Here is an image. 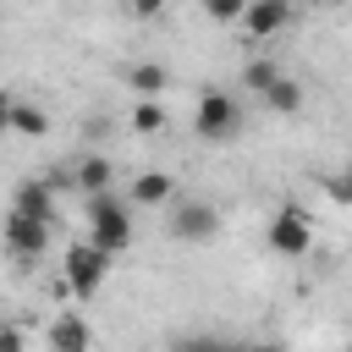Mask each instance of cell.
<instances>
[{"label": "cell", "instance_id": "1", "mask_svg": "<svg viewBox=\"0 0 352 352\" xmlns=\"http://www.w3.org/2000/svg\"><path fill=\"white\" fill-rule=\"evenodd\" d=\"M88 242L99 253H110V258H121L132 248V209H126V198H116V192H94L88 198Z\"/></svg>", "mask_w": 352, "mask_h": 352}, {"label": "cell", "instance_id": "2", "mask_svg": "<svg viewBox=\"0 0 352 352\" xmlns=\"http://www.w3.org/2000/svg\"><path fill=\"white\" fill-rule=\"evenodd\" d=\"M192 132H198L204 143H231V138L242 132V104H236V94L204 88V94H198V110H192Z\"/></svg>", "mask_w": 352, "mask_h": 352}, {"label": "cell", "instance_id": "3", "mask_svg": "<svg viewBox=\"0 0 352 352\" xmlns=\"http://www.w3.org/2000/svg\"><path fill=\"white\" fill-rule=\"evenodd\" d=\"M104 275H110V253H99L94 242H72V248H66L60 280H66V292H72L77 302H88V297L104 286Z\"/></svg>", "mask_w": 352, "mask_h": 352}, {"label": "cell", "instance_id": "4", "mask_svg": "<svg viewBox=\"0 0 352 352\" xmlns=\"http://www.w3.org/2000/svg\"><path fill=\"white\" fill-rule=\"evenodd\" d=\"M264 242H270V253H280V258H302V253L314 248V220H308V209H302V204H280L275 220H270V231H264Z\"/></svg>", "mask_w": 352, "mask_h": 352}, {"label": "cell", "instance_id": "5", "mask_svg": "<svg viewBox=\"0 0 352 352\" xmlns=\"http://www.w3.org/2000/svg\"><path fill=\"white\" fill-rule=\"evenodd\" d=\"M170 236L176 242H214L220 236V209L204 198H182L170 209Z\"/></svg>", "mask_w": 352, "mask_h": 352}, {"label": "cell", "instance_id": "6", "mask_svg": "<svg viewBox=\"0 0 352 352\" xmlns=\"http://www.w3.org/2000/svg\"><path fill=\"white\" fill-rule=\"evenodd\" d=\"M6 248L28 264V258H44V248H50V226L44 220H28V214H6Z\"/></svg>", "mask_w": 352, "mask_h": 352}, {"label": "cell", "instance_id": "7", "mask_svg": "<svg viewBox=\"0 0 352 352\" xmlns=\"http://www.w3.org/2000/svg\"><path fill=\"white\" fill-rule=\"evenodd\" d=\"M286 22H292V0H248V11H242V33H248L253 44L275 38Z\"/></svg>", "mask_w": 352, "mask_h": 352}, {"label": "cell", "instance_id": "8", "mask_svg": "<svg viewBox=\"0 0 352 352\" xmlns=\"http://www.w3.org/2000/svg\"><path fill=\"white\" fill-rule=\"evenodd\" d=\"M11 209L28 214V220L55 226V182H50V176H28V182L16 187V204H11Z\"/></svg>", "mask_w": 352, "mask_h": 352}, {"label": "cell", "instance_id": "9", "mask_svg": "<svg viewBox=\"0 0 352 352\" xmlns=\"http://www.w3.org/2000/svg\"><path fill=\"white\" fill-rule=\"evenodd\" d=\"M50 352H94V330H88V319L82 314H55L50 319Z\"/></svg>", "mask_w": 352, "mask_h": 352}, {"label": "cell", "instance_id": "10", "mask_svg": "<svg viewBox=\"0 0 352 352\" xmlns=\"http://www.w3.org/2000/svg\"><path fill=\"white\" fill-rule=\"evenodd\" d=\"M170 198H176V176H165V170L132 176V204H138V209H165Z\"/></svg>", "mask_w": 352, "mask_h": 352}, {"label": "cell", "instance_id": "11", "mask_svg": "<svg viewBox=\"0 0 352 352\" xmlns=\"http://www.w3.org/2000/svg\"><path fill=\"white\" fill-rule=\"evenodd\" d=\"M126 88H132L138 99H160V94L170 88V72H165L160 60H138V66H126Z\"/></svg>", "mask_w": 352, "mask_h": 352}, {"label": "cell", "instance_id": "12", "mask_svg": "<svg viewBox=\"0 0 352 352\" xmlns=\"http://www.w3.org/2000/svg\"><path fill=\"white\" fill-rule=\"evenodd\" d=\"M258 99H264V104H270L275 116H297V110L308 104V94H302V82H292V77H280V82H275V88H264Z\"/></svg>", "mask_w": 352, "mask_h": 352}, {"label": "cell", "instance_id": "13", "mask_svg": "<svg viewBox=\"0 0 352 352\" xmlns=\"http://www.w3.org/2000/svg\"><path fill=\"white\" fill-rule=\"evenodd\" d=\"M110 176H116V165H110L104 154H88V160L77 165V187H82V198H94V192H110Z\"/></svg>", "mask_w": 352, "mask_h": 352}, {"label": "cell", "instance_id": "14", "mask_svg": "<svg viewBox=\"0 0 352 352\" xmlns=\"http://www.w3.org/2000/svg\"><path fill=\"white\" fill-rule=\"evenodd\" d=\"M11 132H22V138H44V132H50V116H44L38 104H22V99H16V110H11Z\"/></svg>", "mask_w": 352, "mask_h": 352}, {"label": "cell", "instance_id": "15", "mask_svg": "<svg viewBox=\"0 0 352 352\" xmlns=\"http://www.w3.org/2000/svg\"><path fill=\"white\" fill-rule=\"evenodd\" d=\"M160 126H165V110H160V99H138V104H132V132L154 138Z\"/></svg>", "mask_w": 352, "mask_h": 352}, {"label": "cell", "instance_id": "16", "mask_svg": "<svg viewBox=\"0 0 352 352\" xmlns=\"http://www.w3.org/2000/svg\"><path fill=\"white\" fill-rule=\"evenodd\" d=\"M280 77H286V72H280L275 60H248V72H242V82H248L253 94H264V88H275Z\"/></svg>", "mask_w": 352, "mask_h": 352}, {"label": "cell", "instance_id": "17", "mask_svg": "<svg viewBox=\"0 0 352 352\" xmlns=\"http://www.w3.org/2000/svg\"><path fill=\"white\" fill-rule=\"evenodd\" d=\"M198 6L209 22H242V11H248V0H198Z\"/></svg>", "mask_w": 352, "mask_h": 352}, {"label": "cell", "instance_id": "18", "mask_svg": "<svg viewBox=\"0 0 352 352\" xmlns=\"http://www.w3.org/2000/svg\"><path fill=\"white\" fill-rule=\"evenodd\" d=\"M165 6H170V0H126V11H132L138 22H154V16L165 11Z\"/></svg>", "mask_w": 352, "mask_h": 352}, {"label": "cell", "instance_id": "19", "mask_svg": "<svg viewBox=\"0 0 352 352\" xmlns=\"http://www.w3.org/2000/svg\"><path fill=\"white\" fill-rule=\"evenodd\" d=\"M330 198H336V204H352V170H341V176L330 182Z\"/></svg>", "mask_w": 352, "mask_h": 352}, {"label": "cell", "instance_id": "20", "mask_svg": "<svg viewBox=\"0 0 352 352\" xmlns=\"http://www.w3.org/2000/svg\"><path fill=\"white\" fill-rule=\"evenodd\" d=\"M182 346H187V352H242V346H231V341H209V336H204V341H182Z\"/></svg>", "mask_w": 352, "mask_h": 352}, {"label": "cell", "instance_id": "21", "mask_svg": "<svg viewBox=\"0 0 352 352\" xmlns=\"http://www.w3.org/2000/svg\"><path fill=\"white\" fill-rule=\"evenodd\" d=\"M0 352H22V330L6 324V330H0Z\"/></svg>", "mask_w": 352, "mask_h": 352}, {"label": "cell", "instance_id": "22", "mask_svg": "<svg viewBox=\"0 0 352 352\" xmlns=\"http://www.w3.org/2000/svg\"><path fill=\"white\" fill-rule=\"evenodd\" d=\"M11 110H16V99L0 88V132H11Z\"/></svg>", "mask_w": 352, "mask_h": 352}, {"label": "cell", "instance_id": "23", "mask_svg": "<svg viewBox=\"0 0 352 352\" xmlns=\"http://www.w3.org/2000/svg\"><path fill=\"white\" fill-rule=\"evenodd\" d=\"M242 352H286L280 341H253V346H242Z\"/></svg>", "mask_w": 352, "mask_h": 352}, {"label": "cell", "instance_id": "24", "mask_svg": "<svg viewBox=\"0 0 352 352\" xmlns=\"http://www.w3.org/2000/svg\"><path fill=\"white\" fill-rule=\"evenodd\" d=\"M308 6H336V0H308Z\"/></svg>", "mask_w": 352, "mask_h": 352}, {"label": "cell", "instance_id": "25", "mask_svg": "<svg viewBox=\"0 0 352 352\" xmlns=\"http://www.w3.org/2000/svg\"><path fill=\"white\" fill-rule=\"evenodd\" d=\"M176 352H187V346H176Z\"/></svg>", "mask_w": 352, "mask_h": 352}, {"label": "cell", "instance_id": "26", "mask_svg": "<svg viewBox=\"0 0 352 352\" xmlns=\"http://www.w3.org/2000/svg\"><path fill=\"white\" fill-rule=\"evenodd\" d=\"M346 352H352V341H346Z\"/></svg>", "mask_w": 352, "mask_h": 352}]
</instances>
